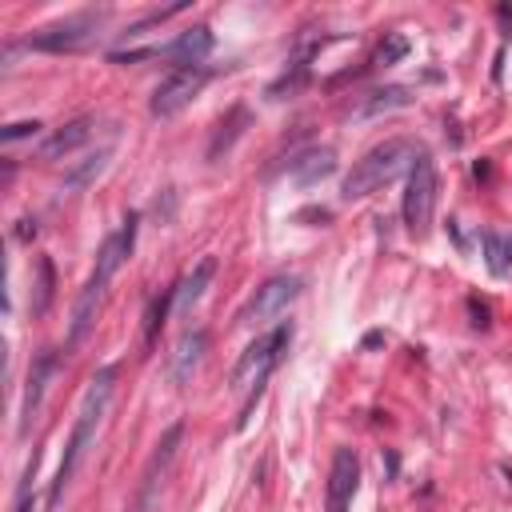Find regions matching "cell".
<instances>
[{
  "label": "cell",
  "instance_id": "20",
  "mask_svg": "<svg viewBox=\"0 0 512 512\" xmlns=\"http://www.w3.org/2000/svg\"><path fill=\"white\" fill-rule=\"evenodd\" d=\"M36 272H40V284H36V300H32V316H44L48 304H52V288H56V276H52V260L40 256L36 260Z\"/></svg>",
  "mask_w": 512,
  "mask_h": 512
},
{
  "label": "cell",
  "instance_id": "10",
  "mask_svg": "<svg viewBox=\"0 0 512 512\" xmlns=\"http://www.w3.org/2000/svg\"><path fill=\"white\" fill-rule=\"evenodd\" d=\"M356 488H360V460H356L352 448H336L332 468H328V488H324L328 512H348Z\"/></svg>",
  "mask_w": 512,
  "mask_h": 512
},
{
  "label": "cell",
  "instance_id": "15",
  "mask_svg": "<svg viewBox=\"0 0 512 512\" xmlns=\"http://www.w3.org/2000/svg\"><path fill=\"white\" fill-rule=\"evenodd\" d=\"M212 276H216V256H204V260L176 284V312H180V316L192 312V304L204 296V288L212 284Z\"/></svg>",
  "mask_w": 512,
  "mask_h": 512
},
{
  "label": "cell",
  "instance_id": "2",
  "mask_svg": "<svg viewBox=\"0 0 512 512\" xmlns=\"http://www.w3.org/2000/svg\"><path fill=\"white\" fill-rule=\"evenodd\" d=\"M112 384H116V368H100V372L92 376V384H88V392H84V400H80L72 436H68V444H64V460H60V468H56L52 492H48V508L60 504L64 488L72 484L76 468L84 464V452H88V444H92V436H96V428H100V416H104L108 400H112Z\"/></svg>",
  "mask_w": 512,
  "mask_h": 512
},
{
  "label": "cell",
  "instance_id": "19",
  "mask_svg": "<svg viewBox=\"0 0 512 512\" xmlns=\"http://www.w3.org/2000/svg\"><path fill=\"white\" fill-rule=\"evenodd\" d=\"M484 260H488V272L492 276H508L512 272V240L496 236V232H484Z\"/></svg>",
  "mask_w": 512,
  "mask_h": 512
},
{
  "label": "cell",
  "instance_id": "11",
  "mask_svg": "<svg viewBox=\"0 0 512 512\" xmlns=\"http://www.w3.org/2000/svg\"><path fill=\"white\" fill-rule=\"evenodd\" d=\"M52 372H56V352H40V356L32 360V368H28V384H24V400H20V432L32 428L36 408H40V400H44V388H48Z\"/></svg>",
  "mask_w": 512,
  "mask_h": 512
},
{
  "label": "cell",
  "instance_id": "18",
  "mask_svg": "<svg viewBox=\"0 0 512 512\" xmlns=\"http://www.w3.org/2000/svg\"><path fill=\"white\" fill-rule=\"evenodd\" d=\"M108 160H112V148H100L96 156H84V160L64 176V188H84V184H92V180L104 172Z\"/></svg>",
  "mask_w": 512,
  "mask_h": 512
},
{
  "label": "cell",
  "instance_id": "9",
  "mask_svg": "<svg viewBox=\"0 0 512 512\" xmlns=\"http://www.w3.org/2000/svg\"><path fill=\"white\" fill-rule=\"evenodd\" d=\"M180 440H184V424H172V428L160 436V444H156V452L148 456V468H144V476H140L132 512H152V508H156L160 488H164V476H168V468H172V460H176V452H180Z\"/></svg>",
  "mask_w": 512,
  "mask_h": 512
},
{
  "label": "cell",
  "instance_id": "21",
  "mask_svg": "<svg viewBox=\"0 0 512 512\" xmlns=\"http://www.w3.org/2000/svg\"><path fill=\"white\" fill-rule=\"evenodd\" d=\"M404 52H408V40L404 36H388V44H380V52H376V64H392Z\"/></svg>",
  "mask_w": 512,
  "mask_h": 512
},
{
  "label": "cell",
  "instance_id": "3",
  "mask_svg": "<svg viewBox=\"0 0 512 512\" xmlns=\"http://www.w3.org/2000/svg\"><path fill=\"white\" fill-rule=\"evenodd\" d=\"M416 160H420V144L408 140V136H388V140L372 144V148L352 164V172L344 176V200L372 196L376 188H384V184H392L396 176L412 172Z\"/></svg>",
  "mask_w": 512,
  "mask_h": 512
},
{
  "label": "cell",
  "instance_id": "14",
  "mask_svg": "<svg viewBox=\"0 0 512 512\" xmlns=\"http://www.w3.org/2000/svg\"><path fill=\"white\" fill-rule=\"evenodd\" d=\"M92 116H76V120H68L64 128H56L44 144H40V160H60V156H68V152H76L80 144H88V136H92Z\"/></svg>",
  "mask_w": 512,
  "mask_h": 512
},
{
  "label": "cell",
  "instance_id": "17",
  "mask_svg": "<svg viewBox=\"0 0 512 512\" xmlns=\"http://www.w3.org/2000/svg\"><path fill=\"white\" fill-rule=\"evenodd\" d=\"M404 104H412L408 88H380V92H372V96L356 108V116H380V112H392V108H404Z\"/></svg>",
  "mask_w": 512,
  "mask_h": 512
},
{
  "label": "cell",
  "instance_id": "22",
  "mask_svg": "<svg viewBox=\"0 0 512 512\" xmlns=\"http://www.w3.org/2000/svg\"><path fill=\"white\" fill-rule=\"evenodd\" d=\"M40 132V124L36 120H20V124H8L4 132H0V140L4 144H12V140H24V136H36Z\"/></svg>",
  "mask_w": 512,
  "mask_h": 512
},
{
  "label": "cell",
  "instance_id": "13",
  "mask_svg": "<svg viewBox=\"0 0 512 512\" xmlns=\"http://www.w3.org/2000/svg\"><path fill=\"white\" fill-rule=\"evenodd\" d=\"M204 352H208V332H184L180 340H176V348H172V360H168V376L176 380V384H188L192 376H196V368H200V360H204Z\"/></svg>",
  "mask_w": 512,
  "mask_h": 512
},
{
  "label": "cell",
  "instance_id": "4",
  "mask_svg": "<svg viewBox=\"0 0 512 512\" xmlns=\"http://www.w3.org/2000/svg\"><path fill=\"white\" fill-rule=\"evenodd\" d=\"M288 344H292V324H276V328L260 332V336L244 348V356L236 360V368H232V388H252V392H260L264 380L272 376V368L280 364V356L288 352Z\"/></svg>",
  "mask_w": 512,
  "mask_h": 512
},
{
  "label": "cell",
  "instance_id": "5",
  "mask_svg": "<svg viewBox=\"0 0 512 512\" xmlns=\"http://www.w3.org/2000/svg\"><path fill=\"white\" fill-rule=\"evenodd\" d=\"M96 28H100V16L96 12H76V16H64L56 24H44L36 32L24 36V48H36V52H80L96 40Z\"/></svg>",
  "mask_w": 512,
  "mask_h": 512
},
{
  "label": "cell",
  "instance_id": "6",
  "mask_svg": "<svg viewBox=\"0 0 512 512\" xmlns=\"http://www.w3.org/2000/svg\"><path fill=\"white\" fill-rule=\"evenodd\" d=\"M432 208H436V164L428 152H420L404 184V228L412 236H424L432 224Z\"/></svg>",
  "mask_w": 512,
  "mask_h": 512
},
{
  "label": "cell",
  "instance_id": "8",
  "mask_svg": "<svg viewBox=\"0 0 512 512\" xmlns=\"http://www.w3.org/2000/svg\"><path fill=\"white\" fill-rule=\"evenodd\" d=\"M296 296H300V280H296V276H272V280H264V284L252 292V300L236 312V324H244V328L268 324V320H276Z\"/></svg>",
  "mask_w": 512,
  "mask_h": 512
},
{
  "label": "cell",
  "instance_id": "12",
  "mask_svg": "<svg viewBox=\"0 0 512 512\" xmlns=\"http://www.w3.org/2000/svg\"><path fill=\"white\" fill-rule=\"evenodd\" d=\"M212 52V28L208 24H192L184 28L172 44L156 48V56H168V60H180V68H196L204 56Z\"/></svg>",
  "mask_w": 512,
  "mask_h": 512
},
{
  "label": "cell",
  "instance_id": "1",
  "mask_svg": "<svg viewBox=\"0 0 512 512\" xmlns=\"http://www.w3.org/2000/svg\"><path fill=\"white\" fill-rule=\"evenodd\" d=\"M132 240H136V212H128L124 224H120V232L108 236V240L100 244V252H96V268H92V276L84 280V288H80V296H76V304H72V324H68V340H64L68 352L80 348L84 336L92 332V324H96V308H100V300H104V292H108L116 268L128 260Z\"/></svg>",
  "mask_w": 512,
  "mask_h": 512
},
{
  "label": "cell",
  "instance_id": "16",
  "mask_svg": "<svg viewBox=\"0 0 512 512\" xmlns=\"http://www.w3.org/2000/svg\"><path fill=\"white\" fill-rule=\"evenodd\" d=\"M332 172H336V152L332 148H312V152H304V156L292 160V180L304 184V188L308 184H320Z\"/></svg>",
  "mask_w": 512,
  "mask_h": 512
},
{
  "label": "cell",
  "instance_id": "7",
  "mask_svg": "<svg viewBox=\"0 0 512 512\" xmlns=\"http://www.w3.org/2000/svg\"><path fill=\"white\" fill-rule=\"evenodd\" d=\"M208 68L204 64H196V68H176V72H168L160 84H156V92H152V100H148V112L156 116V120H168V116H176V112H184L200 92H204V84H208Z\"/></svg>",
  "mask_w": 512,
  "mask_h": 512
}]
</instances>
